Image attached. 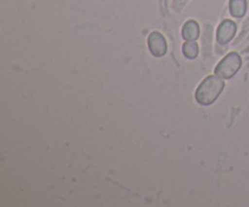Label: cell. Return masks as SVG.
Returning a JSON list of instances; mask_svg holds the SVG:
<instances>
[{
	"label": "cell",
	"instance_id": "obj_1",
	"mask_svg": "<svg viewBox=\"0 0 249 207\" xmlns=\"http://www.w3.org/2000/svg\"><path fill=\"white\" fill-rule=\"evenodd\" d=\"M225 83L219 75H209L199 84L196 90V100L201 105H211L224 90Z\"/></svg>",
	"mask_w": 249,
	"mask_h": 207
},
{
	"label": "cell",
	"instance_id": "obj_2",
	"mask_svg": "<svg viewBox=\"0 0 249 207\" xmlns=\"http://www.w3.org/2000/svg\"><path fill=\"white\" fill-rule=\"evenodd\" d=\"M242 66V58L237 53H231L226 55L223 60L219 62L215 68V75L223 79H229L233 77Z\"/></svg>",
	"mask_w": 249,
	"mask_h": 207
},
{
	"label": "cell",
	"instance_id": "obj_3",
	"mask_svg": "<svg viewBox=\"0 0 249 207\" xmlns=\"http://www.w3.org/2000/svg\"><path fill=\"white\" fill-rule=\"evenodd\" d=\"M236 31H237V26L231 19H225L220 23L218 27V32H216V39H218L219 44H228L229 41L232 40L235 37Z\"/></svg>",
	"mask_w": 249,
	"mask_h": 207
},
{
	"label": "cell",
	"instance_id": "obj_4",
	"mask_svg": "<svg viewBox=\"0 0 249 207\" xmlns=\"http://www.w3.org/2000/svg\"><path fill=\"white\" fill-rule=\"evenodd\" d=\"M148 48H150L151 53L157 57L165 55L168 49L165 38L160 32H152L148 37Z\"/></svg>",
	"mask_w": 249,
	"mask_h": 207
},
{
	"label": "cell",
	"instance_id": "obj_5",
	"mask_svg": "<svg viewBox=\"0 0 249 207\" xmlns=\"http://www.w3.org/2000/svg\"><path fill=\"white\" fill-rule=\"evenodd\" d=\"M199 37V26L196 21L190 19L182 27V38L185 40H196Z\"/></svg>",
	"mask_w": 249,
	"mask_h": 207
},
{
	"label": "cell",
	"instance_id": "obj_6",
	"mask_svg": "<svg viewBox=\"0 0 249 207\" xmlns=\"http://www.w3.org/2000/svg\"><path fill=\"white\" fill-rule=\"evenodd\" d=\"M247 11V0H230V14L233 17H243Z\"/></svg>",
	"mask_w": 249,
	"mask_h": 207
},
{
	"label": "cell",
	"instance_id": "obj_7",
	"mask_svg": "<svg viewBox=\"0 0 249 207\" xmlns=\"http://www.w3.org/2000/svg\"><path fill=\"white\" fill-rule=\"evenodd\" d=\"M198 44L195 40H187L182 46V53L187 58H196L198 55Z\"/></svg>",
	"mask_w": 249,
	"mask_h": 207
}]
</instances>
